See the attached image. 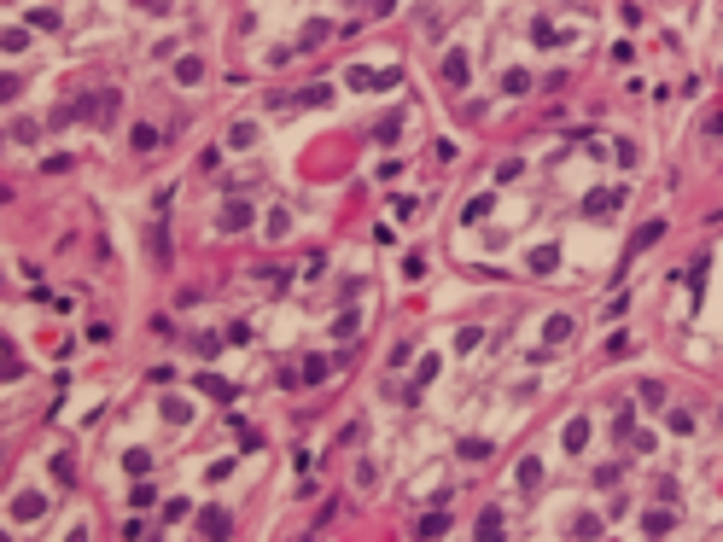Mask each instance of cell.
<instances>
[{
  "instance_id": "cell-4",
  "label": "cell",
  "mask_w": 723,
  "mask_h": 542,
  "mask_svg": "<svg viewBox=\"0 0 723 542\" xmlns=\"http://www.w3.org/2000/svg\"><path fill=\"white\" fill-rule=\"evenodd\" d=\"M245 222H251V204H228L222 210V227H245Z\"/></svg>"
},
{
  "instance_id": "cell-5",
  "label": "cell",
  "mask_w": 723,
  "mask_h": 542,
  "mask_svg": "<svg viewBox=\"0 0 723 542\" xmlns=\"http://www.w3.org/2000/svg\"><path fill=\"white\" fill-rule=\"evenodd\" d=\"M642 531H648V536H659V531H671V513H665V507H653V513L642 519Z\"/></svg>"
},
{
  "instance_id": "cell-3",
  "label": "cell",
  "mask_w": 723,
  "mask_h": 542,
  "mask_svg": "<svg viewBox=\"0 0 723 542\" xmlns=\"http://www.w3.org/2000/svg\"><path fill=\"white\" fill-rule=\"evenodd\" d=\"M659 234H665V222H648V227H642V234H636V239H630V251H648V245H653V239H659Z\"/></svg>"
},
{
  "instance_id": "cell-1",
  "label": "cell",
  "mask_w": 723,
  "mask_h": 542,
  "mask_svg": "<svg viewBox=\"0 0 723 542\" xmlns=\"http://www.w3.org/2000/svg\"><path fill=\"white\" fill-rule=\"evenodd\" d=\"M613 204H624V187H606V193H595V199H589V216H606Z\"/></svg>"
},
{
  "instance_id": "cell-2",
  "label": "cell",
  "mask_w": 723,
  "mask_h": 542,
  "mask_svg": "<svg viewBox=\"0 0 723 542\" xmlns=\"http://www.w3.org/2000/svg\"><path fill=\"white\" fill-rule=\"evenodd\" d=\"M514 484H519V490H537V484H542V467H537V461H519V467H514Z\"/></svg>"
},
{
  "instance_id": "cell-6",
  "label": "cell",
  "mask_w": 723,
  "mask_h": 542,
  "mask_svg": "<svg viewBox=\"0 0 723 542\" xmlns=\"http://www.w3.org/2000/svg\"><path fill=\"white\" fill-rule=\"evenodd\" d=\"M199 519H204L210 536H228V513H222V507H210V513H199Z\"/></svg>"
},
{
  "instance_id": "cell-10",
  "label": "cell",
  "mask_w": 723,
  "mask_h": 542,
  "mask_svg": "<svg viewBox=\"0 0 723 542\" xmlns=\"http://www.w3.org/2000/svg\"><path fill=\"white\" fill-rule=\"evenodd\" d=\"M560 437H566V449H583V437H589V432H583V420H572Z\"/></svg>"
},
{
  "instance_id": "cell-8",
  "label": "cell",
  "mask_w": 723,
  "mask_h": 542,
  "mask_svg": "<svg viewBox=\"0 0 723 542\" xmlns=\"http://www.w3.org/2000/svg\"><path fill=\"white\" fill-rule=\"evenodd\" d=\"M321 373H327V361L309 356V361H304V385H321Z\"/></svg>"
},
{
  "instance_id": "cell-9",
  "label": "cell",
  "mask_w": 723,
  "mask_h": 542,
  "mask_svg": "<svg viewBox=\"0 0 723 542\" xmlns=\"http://www.w3.org/2000/svg\"><path fill=\"white\" fill-rule=\"evenodd\" d=\"M443 76H449V82H467V59H461V53H449V64H443Z\"/></svg>"
},
{
  "instance_id": "cell-7",
  "label": "cell",
  "mask_w": 723,
  "mask_h": 542,
  "mask_svg": "<svg viewBox=\"0 0 723 542\" xmlns=\"http://www.w3.org/2000/svg\"><path fill=\"white\" fill-rule=\"evenodd\" d=\"M12 513H18V519H36V513H41V496H18V502H12Z\"/></svg>"
}]
</instances>
